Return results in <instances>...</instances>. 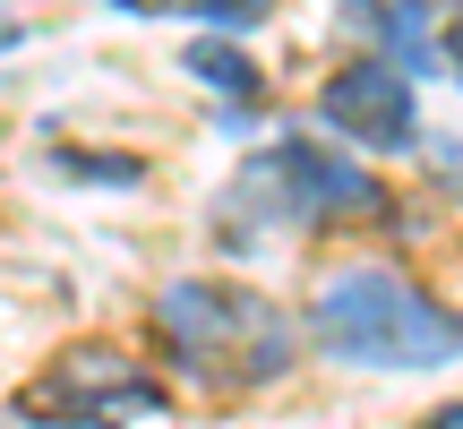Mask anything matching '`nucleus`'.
<instances>
[{
	"instance_id": "2",
	"label": "nucleus",
	"mask_w": 463,
	"mask_h": 429,
	"mask_svg": "<svg viewBox=\"0 0 463 429\" xmlns=\"http://www.w3.org/2000/svg\"><path fill=\"white\" fill-rule=\"evenodd\" d=\"M309 344L335 369H386V378H420V369L463 361V310L438 300L386 258L326 266L309 292Z\"/></svg>"
},
{
	"instance_id": "6",
	"label": "nucleus",
	"mask_w": 463,
	"mask_h": 429,
	"mask_svg": "<svg viewBox=\"0 0 463 429\" xmlns=\"http://www.w3.org/2000/svg\"><path fill=\"white\" fill-rule=\"evenodd\" d=\"M181 69L206 86V95H223V103H258L266 95V69L241 52V34H198V43L181 52Z\"/></svg>"
},
{
	"instance_id": "10",
	"label": "nucleus",
	"mask_w": 463,
	"mask_h": 429,
	"mask_svg": "<svg viewBox=\"0 0 463 429\" xmlns=\"http://www.w3.org/2000/svg\"><path fill=\"white\" fill-rule=\"evenodd\" d=\"M17 34H26V26H0V52H9V43H17Z\"/></svg>"
},
{
	"instance_id": "5",
	"label": "nucleus",
	"mask_w": 463,
	"mask_h": 429,
	"mask_svg": "<svg viewBox=\"0 0 463 429\" xmlns=\"http://www.w3.org/2000/svg\"><path fill=\"white\" fill-rule=\"evenodd\" d=\"M412 69L369 52V61H344L326 86H317V129H335L361 155H412L420 147V103H412Z\"/></svg>"
},
{
	"instance_id": "3",
	"label": "nucleus",
	"mask_w": 463,
	"mask_h": 429,
	"mask_svg": "<svg viewBox=\"0 0 463 429\" xmlns=\"http://www.w3.org/2000/svg\"><path fill=\"white\" fill-rule=\"evenodd\" d=\"M215 241L223 249H258V232H335V224H386L395 198L369 164H352L344 147L283 129L249 155L241 172L215 189Z\"/></svg>"
},
{
	"instance_id": "9",
	"label": "nucleus",
	"mask_w": 463,
	"mask_h": 429,
	"mask_svg": "<svg viewBox=\"0 0 463 429\" xmlns=\"http://www.w3.org/2000/svg\"><path fill=\"white\" fill-rule=\"evenodd\" d=\"M412 429H463V404H438V413H420Z\"/></svg>"
},
{
	"instance_id": "7",
	"label": "nucleus",
	"mask_w": 463,
	"mask_h": 429,
	"mask_svg": "<svg viewBox=\"0 0 463 429\" xmlns=\"http://www.w3.org/2000/svg\"><path fill=\"white\" fill-rule=\"evenodd\" d=\"M103 9H120V17H189L206 34H258L275 17V0H103Z\"/></svg>"
},
{
	"instance_id": "8",
	"label": "nucleus",
	"mask_w": 463,
	"mask_h": 429,
	"mask_svg": "<svg viewBox=\"0 0 463 429\" xmlns=\"http://www.w3.org/2000/svg\"><path fill=\"white\" fill-rule=\"evenodd\" d=\"M61 181H95V189H137L146 181V155H86V147H52Z\"/></svg>"
},
{
	"instance_id": "1",
	"label": "nucleus",
	"mask_w": 463,
	"mask_h": 429,
	"mask_svg": "<svg viewBox=\"0 0 463 429\" xmlns=\"http://www.w3.org/2000/svg\"><path fill=\"white\" fill-rule=\"evenodd\" d=\"M146 335L181 386H198V396H258V386H283L300 369V335L309 327H292L283 300H266L258 283L172 275L146 300Z\"/></svg>"
},
{
	"instance_id": "4",
	"label": "nucleus",
	"mask_w": 463,
	"mask_h": 429,
	"mask_svg": "<svg viewBox=\"0 0 463 429\" xmlns=\"http://www.w3.org/2000/svg\"><path fill=\"white\" fill-rule=\"evenodd\" d=\"M164 413H172V378L146 369L137 352H120L112 335L61 344L9 404L17 429H129V421H164Z\"/></svg>"
}]
</instances>
